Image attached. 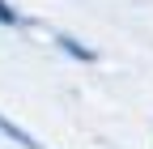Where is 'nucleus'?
<instances>
[{
  "label": "nucleus",
  "mask_w": 153,
  "mask_h": 149,
  "mask_svg": "<svg viewBox=\"0 0 153 149\" xmlns=\"http://www.w3.org/2000/svg\"><path fill=\"white\" fill-rule=\"evenodd\" d=\"M0 22H13V9L4 4V0H0Z\"/></svg>",
  "instance_id": "obj_1"
}]
</instances>
